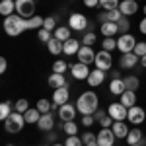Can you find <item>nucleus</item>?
Segmentation results:
<instances>
[{
  "label": "nucleus",
  "instance_id": "nucleus-1",
  "mask_svg": "<svg viewBox=\"0 0 146 146\" xmlns=\"http://www.w3.org/2000/svg\"><path fill=\"white\" fill-rule=\"evenodd\" d=\"M98 105H100V100L94 92H84L76 101L78 113H82V115H94L98 111Z\"/></svg>",
  "mask_w": 146,
  "mask_h": 146
},
{
  "label": "nucleus",
  "instance_id": "nucleus-2",
  "mask_svg": "<svg viewBox=\"0 0 146 146\" xmlns=\"http://www.w3.org/2000/svg\"><path fill=\"white\" fill-rule=\"evenodd\" d=\"M27 29V20H23L22 16L12 14L8 18H4V31L10 37H18L20 33H23Z\"/></svg>",
  "mask_w": 146,
  "mask_h": 146
},
{
  "label": "nucleus",
  "instance_id": "nucleus-3",
  "mask_svg": "<svg viewBox=\"0 0 146 146\" xmlns=\"http://www.w3.org/2000/svg\"><path fill=\"white\" fill-rule=\"evenodd\" d=\"M23 125H25V119H23V115L22 113H18V111H14L4 121V129L8 131V133H12V135H16V133H20L23 129Z\"/></svg>",
  "mask_w": 146,
  "mask_h": 146
},
{
  "label": "nucleus",
  "instance_id": "nucleus-4",
  "mask_svg": "<svg viewBox=\"0 0 146 146\" xmlns=\"http://www.w3.org/2000/svg\"><path fill=\"white\" fill-rule=\"evenodd\" d=\"M16 14L22 16L23 20H29L35 16V2L33 0H16Z\"/></svg>",
  "mask_w": 146,
  "mask_h": 146
},
{
  "label": "nucleus",
  "instance_id": "nucleus-5",
  "mask_svg": "<svg viewBox=\"0 0 146 146\" xmlns=\"http://www.w3.org/2000/svg\"><path fill=\"white\" fill-rule=\"evenodd\" d=\"M136 43H138V41H136L131 33H123L117 39V49L121 51V55H125V53H135Z\"/></svg>",
  "mask_w": 146,
  "mask_h": 146
},
{
  "label": "nucleus",
  "instance_id": "nucleus-6",
  "mask_svg": "<svg viewBox=\"0 0 146 146\" xmlns=\"http://www.w3.org/2000/svg\"><path fill=\"white\" fill-rule=\"evenodd\" d=\"M94 64L96 68H100V70H111L113 66V56L109 51H105V49H101L100 53H96V60H94Z\"/></svg>",
  "mask_w": 146,
  "mask_h": 146
},
{
  "label": "nucleus",
  "instance_id": "nucleus-7",
  "mask_svg": "<svg viewBox=\"0 0 146 146\" xmlns=\"http://www.w3.org/2000/svg\"><path fill=\"white\" fill-rule=\"evenodd\" d=\"M107 115L113 117V121H125L127 115H129V109L125 107L121 101H119V103H109V107H107Z\"/></svg>",
  "mask_w": 146,
  "mask_h": 146
},
{
  "label": "nucleus",
  "instance_id": "nucleus-8",
  "mask_svg": "<svg viewBox=\"0 0 146 146\" xmlns=\"http://www.w3.org/2000/svg\"><path fill=\"white\" fill-rule=\"evenodd\" d=\"M68 27L74 29V31H84L88 27V18L84 14H72L68 18Z\"/></svg>",
  "mask_w": 146,
  "mask_h": 146
},
{
  "label": "nucleus",
  "instance_id": "nucleus-9",
  "mask_svg": "<svg viewBox=\"0 0 146 146\" xmlns=\"http://www.w3.org/2000/svg\"><path fill=\"white\" fill-rule=\"evenodd\" d=\"M127 119L131 121V123L135 125V127H138V125L146 123V113L142 107H138V105H135V107H131L129 109V115H127Z\"/></svg>",
  "mask_w": 146,
  "mask_h": 146
},
{
  "label": "nucleus",
  "instance_id": "nucleus-10",
  "mask_svg": "<svg viewBox=\"0 0 146 146\" xmlns=\"http://www.w3.org/2000/svg\"><path fill=\"white\" fill-rule=\"evenodd\" d=\"M70 72H72V78L74 80H88L92 70L88 68V64L76 62V64H70Z\"/></svg>",
  "mask_w": 146,
  "mask_h": 146
},
{
  "label": "nucleus",
  "instance_id": "nucleus-11",
  "mask_svg": "<svg viewBox=\"0 0 146 146\" xmlns=\"http://www.w3.org/2000/svg\"><path fill=\"white\" fill-rule=\"evenodd\" d=\"M76 113H78V107H74L72 103H64L58 107V117L60 121H74L76 119Z\"/></svg>",
  "mask_w": 146,
  "mask_h": 146
},
{
  "label": "nucleus",
  "instance_id": "nucleus-12",
  "mask_svg": "<svg viewBox=\"0 0 146 146\" xmlns=\"http://www.w3.org/2000/svg\"><path fill=\"white\" fill-rule=\"evenodd\" d=\"M53 127H55V113H43L37 123V129L41 133H49V131H53Z\"/></svg>",
  "mask_w": 146,
  "mask_h": 146
},
{
  "label": "nucleus",
  "instance_id": "nucleus-13",
  "mask_svg": "<svg viewBox=\"0 0 146 146\" xmlns=\"http://www.w3.org/2000/svg\"><path fill=\"white\" fill-rule=\"evenodd\" d=\"M119 62H121V68L131 70V68L136 66V62H140V56L136 55V53H125V55H121Z\"/></svg>",
  "mask_w": 146,
  "mask_h": 146
},
{
  "label": "nucleus",
  "instance_id": "nucleus-14",
  "mask_svg": "<svg viewBox=\"0 0 146 146\" xmlns=\"http://www.w3.org/2000/svg\"><path fill=\"white\" fill-rule=\"evenodd\" d=\"M78 62H84V64H90V62H94L96 60V53H94V49L88 45H82L78 51Z\"/></svg>",
  "mask_w": 146,
  "mask_h": 146
},
{
  "label": "nucleus",
  "instance_id": "nucleus-15",
  "mask_svg": "<svg viewBox=\"0 0 146 146\" xmlns=\"http://www.w3.org/2000/svg\"><path fill=\"white\" fill-rule=\"evenodd\" d=\"M115 138H117V136L113 135L111 129H101L100 133H98V144L100 146H113Z\"/></svg>",
  "mask_w": 146,
  "mask_h": 146
},
{
  "label": "nucleus",
  "instance_id": "nucleus-16",
  "mask_svg": "<svg viewBox=\"0 0 146 146\" xmlns=\"http://www.w3.org/2000/svg\"><path fill=\"white\" fill-rule=\"evenodd\" d=\"M119 10H121V14L123 16H133V14H136L138 12V2L136 0H121V4H119Z\"/></svg>",
  "mask_w": 146,
  "mask_h": 146
},
{
  "label": "nucleus",
  "instance_id": "nucleus-17",
  "mask_svg": "<svg viewBox=\"0 0 146 146\" xmlns=\"http://www.w3.org/2000/svg\"><path fill=\"white\" fill-rule=\"evenodd\" d=\"M68 98H70L68 86H62V88H58V90L53 92V103H56V105H64V103H68Z\"/></svg>",
  "mask_w": 146,
  "mask_h": 146
},
{
  "label": "nucleus",
  "instance_id": "nucleus-18",
  "mask_svg": "<svg viewBox=\"0 0 146 146\" xmlns=\"http://www.w3.org/2000/svg\"><path fill=\"white\" fill-rule=\"evenodd\" d=\"M103 80H105V70H100V68H96V70H92L90 76H88V84H90L92 88H98L103 84Z\"/></svg>",
  "mask_w": 146,
  "mask_h": 146
},
{
  "label": "nucleus",
  "instance_id": "nucleus-19",
  "mask_svg": "<svg viewBox=\"0 0 146 146\" xmlns=\"http://www.w3.org/2000/svg\"><path fill=\"white\" fill-rule=\"evenodd\" d=\"M121 16H123V14H121V10H119V8H117V10H103L100 14V22L103 23V22H119V20H121Z\"/></svg>",
  "mask_w": 146,
  "mask_h": 146
},
{
  "label": "nucleus",
  "instance_id": "nucleus-20",
  "mask_svg": "<svg viewBox=\"0 0 146 146\" xmlns=\"http://www.w3.org/2000/svg\"><path fill=\"white\" fill-rule=\"evenodd\" d=\"M47 84H49L53 90H58V88H62V86H68V84H66V78H64V74H56V72H53V74L49 76Z\"/></svg>",
  "mask_w": 146,
  "mask_h": 146
},
{
  "label": "nucleus",
  "instance_id": "nucleus-21",
  "mask_svg": "<svg viewBox=\"0 0 146 146\" xmlns=\"http://www.w3.org/2000/svg\"><path fill=\"white\" fill-rule=\"evenodd\" d=\"M111 131H113V135L117 136L119 140L129 136V129H127L125 121H115V123H113V127H111Z\"/></svg>",
  "mask_w": 146,
  "mask_h": 146
},
{
  "label": "nucleus",
  "instance_id": "nucleus-22",
  "mask_svg": "<svg viewBox=\"0 0 146 146\" xmlns=\"http://www.w3.org/2000/svg\"><path fill=\"white\" fill-rule=\"evenodd\" d=\"M100 29H101V33H103V37H113V35L119 33V25L115 22H103Z\"/></svg>",
  "mask_w": 146,
  "mask_h": 146
},
{
  "label": "nucleus",
  "instance_id": "nucleus-23",
  "mask_svg": "<svg viewBox=\"0 0 146 146\" xmlns=\"http://www.w3.org/2000/svg\"><path fill=\"white\" fill-rule=\"evenodd\" d=\"M80 43L76 41V39H68V41H64V49H62V53L64 55H68V56H72V55H78V51H80Z\"/></svg>",
  "mask_w": 146,
  "mask_h": 146
},
{
  "label": "nucleus",
  "instance_id": "nucleus-24",
  "mask_svg": "<svg viewBox=\"0 0 146 146\" xmlns=\"http://www.w3.org/2000/svg\"><path fill=\"white\" fill-rule=\"evenodd\" d=\"M121 103H123L127 109H131V107H135L136 105V92L133 90H127L125 94H121Z\"/></svg>",
  "mask_w": 146,
  "mask_h": 146
},
{
  "label": "nucleus",
  "instance_id": "nucleus-25",
  "mask_svg": "<svg viewBox=\"0 0 146 146\" xmlns=\"http://www.w3.org/2000/svg\"><path fill=\"white\" fill-rule=\"evenodd\" d=\"M109 92H111L113 96H121L127 92V86H125V80L117 78V80H111L109 82Z\"/></svg>",
  "mask_w": 146,
  "mask_h": 146
},
{
  "label": "nucleus",
  "instance_id": "nucleus-26",
  "mask_svg": "<svg viewBox=\"0 0 146 146\" xmlns=\"http://www.w3.org/2000/svg\"><path fill=\"white\" fill-rule=\"evenodd\" d=\"M16 12V0H2L0 2V14L4 18H8Z\"/></svg>",
  "mask_w": 146,
  "mask_h": 146
},
{
  "label": "nucleus",
  "instance_id": "nucleus-27",
  "mask_svg": "<svg viewBox=\"0 0 146 146\" xmlns=\"http://www.w3.org/2000/svg\"><path fill=\"white\" fill-rule=\"evenodd\" d=\"M41 115H43V113L35 107V109H27V111L23 113V119H25V123H27V125H33V123L37 125V123H39V119H41Z\"/></svg>",
  "mask_w": 146,
  "mask_h": 146
},
{
  "label": "nucleus",
  "instance_id": "nucleus-28",
  "mask_svg": "<svg viewBox=\"0 0 146 146\" xmlns=\"http://www.w3.org/2000/svg\"><path fill=\"white\" fill-rule=\"evenodd\" d=\"M47 49H49V53H51V55H60V53H62V49H64V43H62V41H58L56 37H53V39L47 43Z\"/></svg>",
  "mask_w": 146,
  "mask_h": 146
},
{
  "label": "nucleus",
  "instance_id": "nucleus-29",
  "mask_svg": "<svg viewBox=\"0 0 146 146\" xmlns=\"http://www.w3.org/2000/svg\"><path fill=\"white\" fill-rule=\"evenodd\" d=\"M142 136H144V135H142V131H140L138 127H135L133 131H129V136H127L125 140H127L129 144H140V140H142Z\"/></svg>",
  "mask_w": 146,
  "mask_h": 146
},
{
  "label": "nucleus",
  "instance_id": "nucleus-30",
  "mask_svg": "<svg viewBox=\"0 0 146 146\" xmlns=\"http://www.w3.org/2000/svg\"><path fill=\"white\" fill-rule=\"evenodd\" d=\"M53 37H56V39H58V41H62V43H64V41H68V39H70V27H56L55 29V33H53Z\"/></svg>",
  "mask_w": 146,
  "mask_h": 146
},
{
  "label": "nucleus",
  "instance_id": "nucleus-31",
  "mask_svg": "<svg viewBox=\"0 0 146 146\" xmlns=\"http://www.w3.org/2000/svg\"><path fill=\"white\" fill-rule=\"evenodd\" d=\"M12 113H14V111H12V103H10V101H2V103H0V119L6 121Z\"/></svg>",
  "mask_w": 146,
  "mask_h": 146
},
{
  "label": "nucleus",
  "instance_id": "nucleus-32",
  "mask_svg": "<svg viewBox=\"0 0 146 146\" xmlns=\"http://www.w3.org/2000/svg\"><path fill=\"white\" fill-rule=\"evenodd\" d=\"M43 23H45L43 18H39V16H31V18L27 20V29H41Z\"/></svg>",
  "mask_w": 146,
  "mask_h": 146
},
{
  "label": "nucleus",
  "instance_id": "nucleus-33",
  "mask_svg": "<svg viewBox=\"0 0 146 146\" xmlns=\"http://www.w3.org/2000/svg\"><path fill=\"white\" fill-rule=\"evenodd\" d=\"M62 131H64L68 136H76V135H78V125L74 123V121H64Z\"/></svg>",
  "mask_w": 146,
  "mask_h": 146
},
{
  "label": "nucleus",
  "instance_id": "nucleus-34",
  "mask_svg": "<svg viewBox=\"0 0 146 146\" xmlns=\"http://www.w3.org/2000/svg\"><path fill=\"white\" fill-rule=\"evenodd\" d=\"M123 80H125V86H127V90L136 92V90H138V86H140V80L136 78V76H127V78H123Z\"/></svg>",
  "mask_w": 146,
  "mask_h": 146
},
{
  "label": "nucleus",
  "instance_id": "nucleus-35",
  "mask_svg": "<svg viewBox=\"0 0 146 146\" xmlns=\"http://www.w3.org/2000/svg\"><path fill=\"white\" fill-rule=\"evenodd\" d=\"M117 25H119V33H129V29H131V22H129V18L127 16H121V20L117 22Z\"/></svg>",
  "mask_w": 146,
  "mask_h": 146
},
{
  "label": "nucleus",
  "instance_id": "nucleus-36",
  "mask_svg": "<svg viewBox=\"0 0 146 146\" xmlns=\"http://www.w3.org/2000/svg\"><path fill=\"white\" fill-rule=\"evenodd\" d=\"M119 0H100V6L103 10H117L119 8Z\"/></svg>",
  "mask_w": 146,
  "mask_h": 146
},
{
  "label": "nucleus",
  "instance_id": "nucleus-37",
  "mask_svg": "<svg viewBox=\"0 0 146 146\" xmlns=\"http://www.w3.org/2000/svg\"><path fill=\"white\" fill-rule=\"evenodd\" d=\"M29 109V103H27V100H18L16 103H14V111H18V113H25Z\"/></svg>",
  "mask_w": 146,
  "mask_h": 146
},
{
  "label": "nucleus",
  "instance_id": "nucleus-38",
  "mask_svg": "<svg viewBox=\"0 0 146 146\" xmlns=\"http://www.w3.org/2000/svg\"><path fill=\"white\" fill-rule=\"evenodd\" d=\"M43 27H45L47 31L55 33V29H56V18H55V16H49V18H45V23H43Z\"/></svg>",
  "mask_w": 146,
  "mask_h": 146
},
{
  "label": "nucleus",
  "instance_id": "nucleus-39",
  "mask_svg": "<svg viewBox=\"0 0 146 146\" xmlns=\"http://www.w3.org/2000/svg\"><path fill=\"white\" fill-rule=\"evenodd\" d=\"M37 37H39V41H41V43H49V41L53 39V33H51V31H47L45 27H41V29L37 31Z\"/></svg>",
  "mask_w": 146,
  "mask_h": 146
},
{
  "label": "nucleus",
  "instance_id": "nucleus-40",
  "mask_svg": "<svg viewBox=\"0 0 146 146\" xmlns=\"http://www.w3.org/2000/svg\"><path fill=\"white\" fill-rule=\"evenodd\" d=\"M37 109H39L41 113H51L53 103H51V101H47V100H39V101H37Z\"/></svg>",
  "mask_w": 146,
  "mask_h": 146
},
{
  "label": "nucleus",
  "instance_id": "nucleus-41",
  "mask_svg": "<svg viewBox=\"0 0 146 146\" xmlns=\"http://www.w3.org/2000/svg\"><path fill=\"white\" fill-rule=\"evenodd\" d=\"M101 45H103L105 51H109V53H111L113 49H117V41H115L113 37H103V43H101Z\"/></svg>",
  "mask_w": 146,
  "mask_h": 146
},
{
  "label": "nucleus",
  "instance_id": "nucleus-42",
  "mask_svg": "<svg viewBox=\"0 0 146 146\" xmlns=\"http://www.w3.org/2000/svg\"><path fill=\"white\" fill-rule=\"evenodd\" d=\"M66 68H68V64L64 62V60H55V64H53V72H56V74H64Z\"/></svg>",
  "mask_w": 146,
  "mask_h": 146
},
{
  "label": "nucleus",
  "instance_id": "nucleus-43",
  "mask_svg": "<svg viewBox=\"0 0 146 146\" xmlns=\"http://www.w3.org/2000/svg\"><path fill=\"white\" fill-rule=\"evenodd\" d=\"M82 43H84V45H88V47H92L94 45V43H96V33H94V31H88V33L84 35V39H82Z\"/></svg>",
  "mask_w": 146,
  "mask_h": 146
},
{
  "label": "nucleus",
  "instance_id": "nucleus-44",
  "mask_svg": "<svg viewBox=\"0 0 146 146\" xmlns=\"http://www.w3.org/2000/svg\"><path fill=\"white\" fill-rule=\"evenodd\" d=\"M64 146H84V142H82L80 136H68L66 142H64Z\"/></svg>",
  "mask_w": 146,
  "mask_h": 146
},
{
  "label": "nucleus",
  "instance_id": "nucleus-45",
  "mask_svg": "<svg viewBox=\"0 0 146 146\" xmlns=\"http://www.w3.org/2000/svg\"><path fill=\"white\" fill-rule=\"evenodd\" d=\"M135 53H136L138 56H144V55H146V41H138V43H136Z\"/></svg>",
  "mask_w": 146,
  "mask_h": 146
},
{
  "label": "nucleus",
  "instance_id": "nucleus-46",
  "mask_svg": "<svg viewBox=\"0 0 146 146\" xmlns=\"http://www.w3.org/2000/svg\"><path fill=\"white\" fill-rule=\"evenodd\" d=\"M113 123H115V121H113V117H109V115H105V117H103V119L100 121L101 129H111V127H113Z\"/></svg>",
  "mask_w": 146,
  "mask_h": 146
},
{
  "label": "nucleus",
  "instance_id": "nucleus-47",
  "mask_svg": "<svg viewBox=\"0 0 146 146\" xmlns=\"http://www.w3.org/2000/svg\"><path fill=\"white\" fill-rule=\"evenodd\" d=\"M94 123H96L94 115H84V117H82V125H84V127H92Z\"/></svg>",
  "mask_w": 146,
  "mask_h": 146
},
{
  "label": "nucleus",
  "instance_id": "nucleus-48",
  "mask_svg": "<svg viewBox=\"0 0 146 146\" xmlns=\"http://www.w3.org/2000/svg\"><path fill=\"white\" fill-rule=\"evenodd\" d=\"M96 138H98V135H92V133H84V135H82V142H84V146H86L88 142H90V140H96Z\"/></svg>",
  "mask_w": 146,
  "mask_h": 146
},
{
  "label": "nucleus",
  "instance_id": "nucleus-49",
  "mask_svg": "<svg viewBox=\"0 0 146 146\" xmlns=\"http://www.w3.org/2000/svg\"><path fill=\"white\" fill-rule=\"evenodd\" d=\"M84 6H88V8H96V6H100V0H84Z\"/></svg>",
  "mask_w": 146,
  "mask_h": 146
},
{
  "label": "nucleus",
  "instance_id": "nucleus-50",
  "mask_svg": "<svg viewBox=\"0 0 146 146\" xmlns=\"http://www.w3.org/2000/svg\"><path fill=\"white\" fill-rule=\"evenodd\" d=\"M47 142H51V144H55L56 142V135L53 131H49V135H47Z\"/></svg>",
  "mask_w": 146,
  "mask_h": 146
},
{
  "label": "nucleus",
  "instance_id": "nucleus-51",
  "mask_svg": "<svg viewBox=\"0 0 146 146\" xmlns=\"http://www.w3.org/2000/svg\"><path fill=\"white\" fill-rule=\"evenodd\" d=\"M103 117H105V111H101V109H98V111L94 113V119H96V121H101Z\"/></svg>",
  "mask_w": 146,
  "mask_h": 146
},
{
  "label": "nucleus",
  "instance_id": "nucleus-52",
  "mask_svg": "<svg viewBox=\"0 0 146 146\" xmlns=\"http://www.w3.org/2000/svg\"><path fill=\"white\" fill-rule=\"evenodd\" d=\"M6 68H8V60H6V58H0V72L4 74V72H6Z\"/></svg>",
  "mask_w": 146,
  "mask_h": 146
},
{
  "label": "nucleus",
  "instance_id": "nucleus-53",
  "mask_svg": "<svg viewBox=\"0 0 146 146\" xmlns=\"http://www.w3.org/2000/svg\"><path fill=\"white\" fill-rule=\"evenodd\" d=\"M140 31H142V33L146 35V16L142 18V22H140Z\"/></svg>",
  "mask_w": 146,
  "mask_h": 146
},
{
  "label": "nucleus",
  "instance_id": "nucleus-54",
  "mask_svg": "<svg viewBox=\"0 0 146 146\" xmlns=\"http://www.w3.org/2000/svg\"><path fill=\"white\" fill-rule=\"evenodd\" d=\"M119 74H121V72H119V70H113V72H111V80H117V78H121V76H119Z\"/></svg>",
  "mask_w": 146,
  "mask_h": 146
},
{
  "label": "nucleus",
  "instance_id": "nucleus-55",
  "mask_svg": "<svg viewBox=\"0 0 146 146\" xmlns=\"http://www.w3.org/2000/svg\"><path fill=\"white\" fill-rule=\"evenodd\" d=\"M140 66L146 68V55H144V56H140Z\"/></svg>",
  "mask_w": 146,
  "mask_h": 146
},
{
  "label": "nucleus",
  "instance_id": "nucleus-56",
  "mask_svg": "<svg viewBox=\"0 0 146 146\" xmlns=\"http://www.w3.org/2000/svg\"><path fill=\"white\" fill-rule=\"evenodd\" d=\"M86 146H100V144H98V138H96V140H90Z\"/></svg>",
  "mask_w": 146,
  "mask_h": 146
},
{
  "label": "nucleus",
  "instance_id": "nucleus-57",
  "mask_svg": "<svg viewBox=\"0 0 146 146\" xmlns=\"http://www.w3.org/2000/svg\"><path fill=\"white\" fill-rule=\"evenodd\" d=\"M51 146H64V144H60V142H55V144H51Z\"/></svg>",
  "mask_w": 146,
  "mask_h": 146
},
{
  "label": "nucleus",
  "instance_id": "nucleus-58",
  "mask_svg": "<svg viewBox=\"0 0 146 146\" xmlns=\"http://www.w3.org/2000/svg\"><path fill=\"white\" fill-rule=\"evenodd\" d=\"M142 12H144V16H146V4H144V8H142Z\"/></svg>",
  "mask_w": 146,
  "mask_h": 146
},
{
  "label": "nucleus",
  "instance_id": "nucleus-59",
  "mask_svg": "<svg viewBox=\"0 0 146 146\" xmlns=\"http://www.w3.org/2000/svg\"><path fill=\"white\" fill-rule=\"evenodd\" d=\"M129 146H142V144H129Z\"/></svg>",
  "mask_w": 146,
  "mask_h": 146
},
{
  "label": "nucleus",
  "instance_id": "nucleus-60",
  "mask_svg": "<svg viewBox=\"0 0 146 146\" xmlns=\"http://www.w3.org/2000/svg\"><path fill=\"white\" fill-rule=\"evenodd\" d=\"M43 146H51V144H43Z\"/></svg>",
  "mask_w": 146,
  "mask_h": 146
},
{
  "label": "nucleus",
  "instance_id": "nucleus-61",
  "mask_svg": "<svg viewBox=\"0 0 146 146\" xmlns=\"http://www.w3.org/2000/svg\"><path fill=\"white\" fill-rule=\"evenodd\" d=\"M136 2H142V0H136Z\"/></svg>",
  "mask_w": 146,
  "mask_h": 146
}]
</instances>
